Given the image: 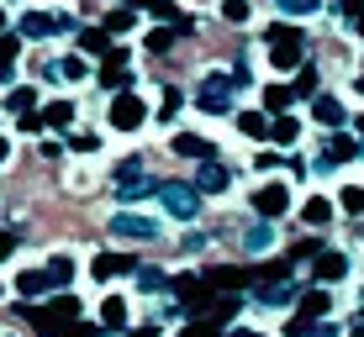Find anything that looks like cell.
Instances as JSON below:
<instances>
[{
  "mask_svg": "<svg viewBox=\"0 0 364 337\" xmlns=\"http://www.w3.org/2000/svg\"><path fill=\"white\" fill-rule=\"evenodd\" d=\"M264 43H269V64L274 69L291 74V69L306 64V37H301L296 27H285V21H274V27L264 32Z\"/></svg>",
  "mask_w": 364,
  "mask_h": 337,
  "instance_id": "obj_1",
  "label": "cell"
},
{
  "mask_svg": "<svg viewBox=\"0 0 364 337\" xmlns=\"http://www.w3.org/2000/svg\"><path fill=\"white\" fill-rule=\"evenodd\" d=\"M248 280H254V269H211L206 274L211 290H237V284H248Z\"/></svg>",
  "mask_w": 364,
  "mask_h": 337,
  "instance_id": "obj_14",
  "label": "cell"
},
{
  "mask_svg": "<svg viewBox=\"0 0 364 337\" xmlns=\"http://www.w3.org/2000/svg\"><path fill=\"white\" fill-rule=\"evenodd\" d=\"M317 337H338V327H317Z\"/></svg>",
  "mask_w": 364,
  "mask_h": 337,
  "instance_id": "obj_47",
  "label": "cell"
},
{
  "mask_svg": "<svg viewBox=\"0 0 364 337\" xmlns=\"http://www.w3.org/2000/svg\"><path fill=\"white\" fill-rule=\"evenodd\" d=\"M311 264H317V284H333L348 274V253H317Z\"/></svg>",
  "mask_w": 364,
  "mask_h": 337,
  "instance_id": "obj_11",
  "label": "cell"
},
{
  "mask_svg": "<svg viewBox=\"0 0 364 337\" xmlns=\"http://www.w3.org/2000/svg\"><path fill=\"white\" fill-rule=\"evenodd\" d=\"M11 253H16V232H0V264H6Z\"/></svg>",
  "mask_w": 364,
  "mask_h": 337,
  "instance_id": "obj_43",
  "label": "cell"
},
{
  "mask_svg": "<svg viewBox=\"0 0 364 337\" xmlns=\"http://www.w3.org/2000/svg\"><path fill=\"white\" fill-rule=\"evenodd\" d=\"M269 243H274V227H269V221H259V227L243 232V248H248V253H264Z\"/></svg>",
  "mask_w": 364,
  "mask_h": 337,
  "instance_id": "obj_25",
  "label": "cell"
},
{
  "mask_svg": "<svg viewBox=\"0 0 364 337\" xmlns=\"http://www.w3.org/2000/svg\"><path fill=\"white\" fill-rule=\"evenodd\" d=\"M237 132H243L248 143H264L269 137V116L264 111H243V116H237Z\"/></svg>",
  "mask_w": 364,
  "mask_h": 337,
  "instance_id": "obj_13",
  "label": "cell"
},
{
  "mask_svg": "<svg viewBox=\"0 0 364 337\" xmlns=\"http://www.w3.org/2000/svg\"><path fill=\"white\" fill-rule=\"evenodd\" d=\"M359 32H364V21H359Z\"/></svg>",
  "mask_w": 364,
  "mask_h": 337,
  "instance_id": "obj_52",
  "label": "cell"
},
{
  "mask_svg": "<svg viewBox=\"0 0 364 337\" xmlns=\"http://www.w3.org/2000/svg\"><path fill=\"white\" fill-rule=\"evenodd\" d=\"M311 116H317L322 127H343L348 111H343V101H338V95H317V101H311Z\"/></svg>",
  "mask_w": 364,
  "mask_h": 337,
  "instance_id": "obj_10",
  "label": "cell"
},
{
  "mask_svg": "<svg viewBox=\"0 0 364 337\" xmlns=\"http://www.w3.org/2000/svg\"><path fill=\"white\" fill-rule=\"evenodd\" d=\"M328 290H322V284H317V290H306V295H301V311H296V316H306V321H317V316H328Z\"/></svg>",
  "mask_w": 364,
  "mask_h": 337,
  "instance_id": "obj_17",
  "label": "cell"
},
{
  "mask_svg": "<svg viewBox=\"0 0 364 337\" xmlns=\"http://www.w3.org/2000/svg\"><path fill=\"white\" fill-rule=\"evenodd\" d=\"M58 74H64V79H85V58H64Z\"/></svg>",
  "mask_w": 364,
  "mask_h": 337,
  "instance_id": "obj_40",
  "label": "cell"
},
{
  "mask_svg": "<svg viewBox=\"0 0 364 337\" xmlns=\"http://www.w3.org/2000/svg\"><path fill=\"white\" fill-rule=\"evenodd\" d=\"M232 337H264V332H248V327H237V332H232Z\"/></svg>",
  "mask_w": 364,
  "mask_h": 337,
  "instance_id": "obj_46",
  "label": "cell"
},
{
  "mask_svg": "<svg viewBox=\"0 0 364 337\" xmlns=\"http://www.w3.org/2000/svg\"><path fill=\"white\" fill-rule=\"evenodd\" d=\"M74 316H80V301H74V295H53L43 311H32V321L43 327V337H64L74 327Z\"/></svg>",
  "mask_w": 364,
  "mask_h": 337,
  "instance_id": "obj_2",
  "label": "cell"
},
{
  "mask_svg": "<svg viewBox=\"0 0 364 337\" xmlns=\"http://www.w3.org/2000/svg\"><path fill=\"white\" fill-rule=\"evenodd\" d=\"M100 84H106V90H117V95H122V84H132V58H127V48H111V53H106V64H100Z\"/></svg>",
  "mask_w": 364,
  "mask_h": 337,
  "instance_id": "obj_7",
  "label": "cell"
},
{
  "mask_svg": "<svg viewBox=\"0 0 364 337\" xmlns=\"http://www.w3.org/2000/svg\"><path fill=\"white\" fill-rule=\"evenodd\" d=\"M269 137H274V143H296V137H301V121H296V116H274V121H269Z\"/></svg>",
  "mask_w": 364,
  "mask_h": 337,
  "instance_id": "obj_27",
  "label": "cell"
},
{
  "mask_svg": "<svg viewBox=\"0 0 364 337\" xmlns=\"http://www.w3.org/2000/svg\"><path fill=\"white\" fill-rule=\"evenodd\" d=\"M317 6H322V0H280V11H285V16H311Z\"/></svg>",
  "mask_w": 364,
  "mask_h": 337,
  "instance_id": "obj_36",
  "label": "cell"
},
{
  "mask_svg": "<svg viewBox=\"0 0 364 337\" xmlns=\"http://www.w3.org/2000/svg\"><path fill=\"white\" fill-rule=\"evenodd\" d=\"M291 101H296L291 84H269V90H264V106L274 111V116H285V106H291Z\"/></svg>",
  "mask_w": 364,
  "mask_h": 337,
  "instance_id": "obj_26",
  "label": "cell"
},
{
  "mask_svg": "<svg viewBox=\"0 0 364 337\" xmlns=\"http://www.w3.org/2000/svg\"><path fill=\"white\" fill-rule=\"evenodd\" d=\"M132 269H137L132 253H106V258H95V280H117V274H132Z\"/></svg>",
  "mask_w": 364,
  "mask_h": 337,
  "instance_id": "obj_12",
  "label": "cell"
},
{
  "mask_svg": "<svg viewBox=\"0 0 364 337\" xmlns=\"http://www.w3.org/2000/svg\"><path fill=\"white\" fill-rule=\"evenodd\" d=\"M6 158H11V143H6V137H0V164H6Z\"/></svg>",
  "mask_w": 364,
  "mask_h": 337,
  "instance_id": "obj_45",
  "label": "cell"
},
{
  "mask_svg": "<svg viewBox=\"0 0 364 337\" xmlns=\"http://www.w3.org/2000/svg\"><path fill=\"white\" fill-rule=\"evenodd\" d=\"M328 158H333V164L354 158V137H333V143H328Z\"/></svg>",
  "mask_w": 364,
  "mask_h": 337,
  "instance_id": "obj_35",
  "label": "cell"
},
{
  "mask_svg": "<svg viewBox=\"0 0 364 337\" xmlns=\"http://www.w3.org/2000/svg\"><path fill=\"white\" fill-rule=\"evenodd\" d=\"M338 206H343L348 216H364V190L359 184H343V190H338Z\"/></svg>",
  "mask_w": 364,
  "mask_h": 337,
  "instance_id": "obj_28",
  "label": "cell"
},
{
  "mask_svg": "<svg viewBox=\"0 0 364 337\" xmlns=\"http://www.w3.org/2000/svg\"><path fill=\"white\" fill-rule=\"evenodd\" d=\"M301 216H306V227H328L333 221V201L328 195H311V201L301 206Z\"/></svg>",
  "mask_w": 364,
  "mask_h": 337,
  "instance_id": "obj_16",
  "label": "cell"
},
{
  "mask_svg": "<svg viewBox=\"0 0 364 337\" xmlns=\"http://www.w3.org/2000/svg\"><path fill=\"white\" fill-rule=\"evenodd\" d=\"M16 290H21V295H48L53 284H48L43 269H27V274H16Z\"/></svg>",
  "mask_w": 364,
  "mask_h": 337,
  "instance_id": "obj_24",
  "label": "cell"
},
{
  "mask_svg": "<svg viewBox=\"0 0 364 337\" xmlns=\"http://www.w3.org/2000/svg\"><path fill=\"white\" fill-rule=\"evenodd\" d=\"M117 190H122V195H148V190H154V179L143 174V164H137V158H127V164L117 169Z\"/></svg>",
  "mask_w": 364,
  "mask_h": 337,
  "instance_id": "obj_9",
  "label": "cell"
},
{
  "mask_svg": "<svg viewBox=\"0 0 364 337\" xmlns=\"http://www.w3.org/2000/svg\"><path fill=\"white\" fill-rule=\"evenodd\" d=\"M74 121V101H48L43 106V127H69Z\"/></svg>",
  "mask_w": 364,
  "mask_h": 337,
  "instance_id": "obj_22",
  "label": "cell"
},
{
  "mask_svg": "<svg viewBox=\"0 0 364 337\" xmlns=\"http://www.w3.org/2000/svg\"><path fill=\"white\" fill-rule=\"evenodd\" d=\"M254 211L264 221L285 216V211H291V190H285V184H259V190H254Z\"/></svg>",
  "mask_w": 364,
  "mask_h": 337,
  "instance_id": "obj_8",
  "label": "cell"
},
{
  "mask_svg": "<svg viewBox=\"0 0 364 337\" xmlns=\"http://www.w3.org/2000/svg\"><path fill=\"white\" fill-rule=\"evenodd\" d=\"M80 48H85V53H100V58H106L117 43H111V32H106V27H85V32H80Z\"/></svg>",
  "mask_w": 364,
  "mask_h": 337,
  "instance_id": "obj_19",
  "label": "cell"
},
{
  "mask_svg": "<svg viewBox=\"0 0 364 337\" xmlns=\"http://www.w3.org/2000/svg\"><path fill=\"white\" fill-rule=\"evenodd\" d=\"M180 337H222V321H217V316H200V321H191Z\"/></svg>",
  "mask_w": 364,
  "mask_h": 337,
  "instance_id": "obj_30",
  "label": "cell"
},
{
  "mask_svg": "<svg viewBox=\"0 0 364 337\" xmlns=\"http://www.w3.org/2000/svg\"><path fill=\"white\" fill-rule=\"evenodd\" d=\"M291 90H296V95H311V101H317V74H311V69H301Z\"/></svg>",
  "mask_w": 364,
  "mask_h": 337,
  "instance_id": "obj_37",
  "label": "cell"
},
{
  "mask_svg": "<svg viewBox=\"0 0 364 337\" xmlns=\"http://www.w3.org/2000/svg\"><path fill=\"white\" fill-rule=\"evenodd\" d=\"M43 274H48V284H53V290H64V284L74 280V258H69V253H53Z\"/></svg>",
  "mask_w": 364,
  "mask_h": 337,
  "instance_id": "obj_15",
  "label": "cell"
},
{
  "mask_svg": "<svg viewBox=\"0 0 364 337\" xmlns=\"http://www.w3.org/2000/svg\"><path fill=\"white\" fill-rule=\"evenodd\" d=\"M132 337H159V332H132Z\"/></svg>",
  "mask_w": 364,
  "mask_h": 337,
  "instance_id": "obj_50",
  "label": "cell"
},
{
  "mask_svg": "<svg viewBox=\"0 0 364 337\" xmlns=\"http://www.w3.org/2000/svg\"><path fill=\"white\" fill-rule=\"evenodd\" d=\"M143 121H148V106L137 101L132 90H122L117 101H111V127H117V132H137Z\"/></svg>",
  "mask_w": 364,
  "mask_h": 337,
  "instance_id": "obj_6",
  "label": "cell"
},
{
  "mask_svg": "<svg viewBox=\"0 0 364 337\" xmlns=\"http://www.w3.org/2000/svg\"><path fill=\"white\" fill-rule=\"evenodd\" d=\"M291 295H296V290H291L285 280H280V284H259V301H264V306H285Z\"/></svg>",
  "mask_w": 364,
  "mask_h": 337,
  "instance_id": "obj_29",
  "label": "cell"
},
{
  "mask_svg": "<svg viewBox=\"0 0 364 337\" xmlns=\"http://www.w3.org/2000/svg\"><path fill=\"white\" fill-rule=\"evenodd\" d=\"M132 6H122V11H111V16H106V32H132Z\"/></svg>",
  "mask_w": 364,
  "mask_h": 337,
  "instance_id": "obj_34",
  "label": "cell"
},
{
  "mask_svg": "<svg viewBox=\"0 0 364 337\" xmlns=\"http://www.w3.org/2000/svg\"><path fill=\"white\" fill-rule=\"evenodd\" d=\"M180 101H185V95H180V90H164V106H159V116H164V121H169V116H174V111H180Z\"/></svg>",
  "mask_w": 364,
  "mask_h": 337,
  "instance_id": "obj_41",
  "label": "cell"
},
{
  "mask_svg": "<svg viewBox=\"0 0 364 337\" xmlns=\"http://www.w3.org/2000/svg\"><path fill=\"white\" fill-rule=\"evenodd\" d=\"M154 16H159V21H174V27H185V16L174 11V0H154Z\"/></svg>",
  "mask_w": 364,
  "mask_h": 337,
  "instance_id": "obj_38",
  "label": "cell"
},
{
  "mask_svg": "<svg viewBox=\"0 0 364 337\" xmlns=\"http://www.w3.org/2000/svg\"><path fill=\"white\" fill-rule=\"evenodd\" d=\"M359 132H364V116H359Z\"/></svg>",
  "mask_w": 364,
  "mask_h": 337,
  "instance_id": "obj_51",
  "label": "cell"
},
{
  "mask_svg": "<svg viewBox=\"0 0 364 337\" xmlns=\"http://www.w3.org/2000/svg\"><path fill=\"white\" fill-rule=\"evenodd\" d=\"M100 327H127V301H122V295H106V306H100Z\"/></svg>",
  "mask_w": 364,
  "mask_h": 337,
  "instance_id": "obj_20",
  "label": "cell"
},
{
  "mask_svg": "<svg viewBox=\"0 0 364 337\" xmlns=\"http://www.w3.org/2000/svg\"><path fill=\"white\" fill-rule=\"evenodd\" d=\"M222 16H228L232 27H243V21L254 16V11H248V0H222Z\"/></svg>",
  "mask_w": 364,
  "mask_h": 337,
  "instance_id": "obj_33",
  "label": "cell"
},
{
  "mask_svg": "<svg viewBox=\"0 0 364 337\" xmlns=\"http://www.w3.org/2000/svg\"><path fill=\"white\" fill-rule=\"evenodd\" d=\"M69 148H74V153H95L100 137H95V132H74V137H69Z\"/></svg>",
  "mask_w": 364,
  "mask_h": 337,
  "instance_id": "obj_39",
  "label": "cell"
},
{
  "mask_svg": "<svg viewBox=\"0 0 364 337\" xmlns=\"http://www.w3.org/2000/svg\"><path fill=\"white\" fill-rule=\"evenodd\" d=\"M0 37H6V11H0Z\"/></svg>",
  "mask_w": 364,
  "mask_h": 337,
  "instance_id": "obj_49",
  "label": "cell"
},
{
  "mask_svg": "<svg viewBox=\"0 0 364 337\" xmlns=\"http://www.w3.org/2000/svg\"><path fill=\"white\" fill-rule=\"evenodd\" d=\"M348 337H364V321H359V327H354V332H348Z\"/></svg>",
  "mask_w": 364,
  "mask_h": 337,
  "instance_id": "obj_48",
  "label": "cell"
},
{
  "mask_svg": "<svg viewBox=\"0 0 364 337\" xmlns=\"http://www.w3.org/2000/svg\"><path fill=\"white\" fill-rule=\"evenodd\" d=\"M16 53H21V43H16V37H0V79L11 74V64H16Z\"/></svg>",
  "mask_w": 364,
  "mask_h": 337,
  "instance_id": "obj_32",
  "label": "cell"
},
{
  "mask_svg": "<svg viewBox=\"0 0 364 337\" xmlns=\"http://www.w3.org/2000/svg\"><path fill=\"white\" fill-rule=\"evenodd\" d=\"M228 179H232V174H228V169H222V164H211V158H206V169H200V190H211V195H222V190H228Z\"/></svg>",
  "mask_w": 364,
  "mask_h": 337,
  "instance_id": "obj_23",
  "label": "cell"
},
{
  "mask_svg": "<svg viewBox=\"0 0 364 337\" xmlns=\"http://www.w3.org/2000/svg\"><path fill=\"white\" fill-rule=\"evenodd\" d=\"M338 11H343V16H354V21H364V0H338Z\"/></svg>",
  "mask_w": 364,
  "mask_h": 337,
  "instance_id": "obj_42",
  "label": "cell"
},
{
  "mask_svg": "<svg viewBox=\"0 0 364 337\" xmlns=\"http://www.w3.org/2000/svg\"><path fill=\"white\" fill-rule=\"evenodd\" d=\"M137 280H143V290H159V284H164V274H159V269H143Z\"/></svg>",
  "mask_w": 364,
  "mask_h": 337,
  "instance_id": "obj_44",
  "label": "cell"
},
{
  "mask_svg": "<svg viewBox=\"0 0 364 337\" xmlns=\"http://www.w3.org/2000/svg\"><path fill=\"white\" fill-rule=\"evenodd\" d=\"M232 90H237V79H228V74H206V79L196 84V106L211 111V116H222V111L232 106Z\"/></svg>",
  "mask_w": 364,
  "mask_h": 337,
  "instance_id": "obj_4",
  "label": "cell"
},
{
  "mask_svg": "<svg viewBox=\"0 0 364 337\" xmlns=\"http://www.w3.org/2000/svg\"><path fill=\"white\" fill-rule=\"evenodd\" d=\"M159 201H164V211L174 221H196L200 216V190H191V184H180V179L159 184Z\"/></svg>",
  "mask_w": 364,
  "mask_h": 337,
  "instance_id": "obj_3",
  "label": "cell"
},
{
  "mask_svg": "<svg viewBox=\"0 0 364 337\" xmlns=\"http://www.w3.org/2000/svg\"><path fill=\"white\" fill-rule=\"evenodd\" d=\"M174 153H180V158H211V143L196 137V132H180V137H174Z\"/></svg>",
  "mask_w": 364,
  "mask_h": 337,
  "instance_id": "obj_18",
  "label": "cell"
},
{
  "mask_svg": "<svg viewBox=\"0 0 364 337\" xmlns=\"http://www.w3.org/2000/svg\"><path fill=\"white\" fill-rule=\"evenodd\" d=\"M32 101H37V90H32V84H21V90H11V111H16V116H27V111H32Z\"/></svg>",
  "mask_w": 364,
  "mask_h": 337,
  "instance_id": "obj_31",
  "label": "cell"
},
{
  "mask_svg": "<svg viewBox=\"0 0 364 337\" xmlns=\"http://www.w3.org/2000/svg\"><path fill=\"white\" fill-rule=\"evenodd\" d=\"M53 27H58V21L48 16V11H27V16H21V37H48Z\"/></svg>",
  "mask_w": 364,
  "mask_h": 337,
  "instance_id": "obj_21",
  "label": "cell"
},
{
  "mask_svg": "<svg viewBox=\"0 0 364 337\" xmlns=\"http://www.w3.org/2000/svg\"><path fill=\"white\" fill-rule=\"evenodd\" d=\"M164 232L154 216H132V211H122V216H111V237H127V243H154V237Z\"/></svg>",
  "mask_w": 364,
  "mask_h": 337,
  "instance_id": "obj_5",
  "label": "cell"
}]
</instances>
